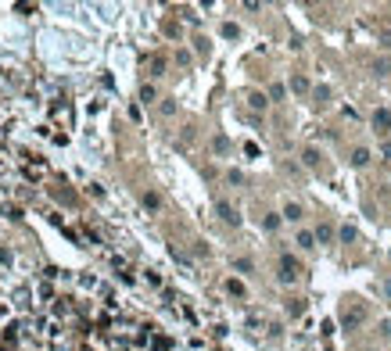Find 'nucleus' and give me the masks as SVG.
I'll list each match as a JSON object with an SVG mask.
<instances>
[{
	"mask_svg": "<svg viewBox=\"0 0 391 351\" xmlns=\"http://www.w3.org/2000/svg\"><path fill=\"white\" fill-rule=\"evenodd\" d=\"M215 211H219V219L226 226H241V211L230 205V201H215Z\"/></svg>",
	"mask_w": 391,
	"mask_h": 351,
	"instance_id": "1",
	"label": "nucleus"
},
{
	"mask_svg": "<svg viewBox=\"0 0 391 351\" xmlns=\"http://www.w3.org/2000/svg\"><path fill=\"white\" fill-rule=\"evenodd\" d=\"M298 272H302V269H298V262H294L291 255L280 258V283H294V280H298Z\"/></svg>",
	"mask_w": 391,
	"mask_h": 351,
	"instance_id": "2",
	"label": "nucleus"
},
{
	"mask_svg": "<svg viewBox=\"0 0 391 351\" xmlns=\"http://www.w3.org/2000/svg\"><path fill=\"white\" fill-rule=\"evenodd\" d=\"M374 129H377L380 136H388V133H391V112L377 108V112H374Z\"/></svg>",
	"mask_w": 391,
	"mask_h": 351,
	"instance_id": "3",
	"label": "nucleus"
},
{
	"mask_svg": "<svg viewBox=\"0 0 391 351\" xmlns=\"http://www.w3.org/2000/svg\"><path fill=\"white\" fill-rule=\"evenodd\" d=\"M344 326H359L362 319H366V308H362V304H356V308H344Z\"/></svg>",
	"mask_w": 391,
	"mask_h": 351,
	"instance_id": "4",
	"label": "nucleus"
},
{
	"mask_svg": "<svg viewBox=\"0 0 391 351\" xmlns=\"http://www.w3.org/2000/svg\"><path fill=\"white\" fill-rule=\"evenodd\" d=\"M302 165L305 169H316V165H320V151H316V147H305L302 151Z\"/></svg>",
	"mask_w": 391,
	"mask_h": 351,
	"instance_id": "5",
	"label": "nucleus"
},
{
	"mask_svg": "<svg viewBox=\"0 0 391 351\" xmlns=\"http://www.w3.org/2000/svg\"><path fill=\"white\" fill-rule=\"evenodd\" d=\"M366 161H370V151H366V147H356V151H352V165H356V169H362Z\"/></svg>",
	"mask_w": 391,
	"mask_h": 351,
	"instance_id": "6",
	"label": "nucleus"
},
{
	"mask_svg": "<svg viewBox=\"0 0 391 351\" xmlns=\"http://www.w3.org/2000/svg\"><path fill=\"white\" fill-rule=\"evenodd\" d=\"M248 104L255 108V112H262V108L269 104V97H266V94H259V90H255V94H248Z\"/></svg>",
	"mask_w": 391,
	"mask_h": 351,
	"instance_id": "7",
	"label": "nucleus"
},
{
	"mask_svg": "<svg viewBox=\"0 0 391 351\" xmlns=\"http://www.w3.org/2000/svg\"><path fill=\"white\" fill-rule=\"evenodd\" d=\"M291 90H294V94H305V90H309V79L294 72V76H291Z\"/></svg>",
	"mask_w": 391,
	"mask_h": 351,
	"instance_id": "8",
	"label": "nucleus"
},
{
	"mask_svg": "<svg viewBox=\"0 0 391 351\" xmlns=\"http://www.w3.org/2000/svg\"><path fill=\"white\" fill-rule=\"evenodd\" d=\"M330 237H334V229L326 226V223H323V226H316V240H320V244H330Z\"/></svg>",
	"mask_w": 391,
	"mask_h": 351,
	"instance_id": "9",
	"label": "nucleus"
},
{
	"mask_svg": "<svg viewBox=\"0 0 391 351\" xmlns=\"http://www.w3.org/2000/svg\"><path fill=\"white\" fill-rule=\"evenodd\" d=\"M212 151H215V154H226V151H230V140H226V136H215V140H212Z\"/></svg>",
	"mask_w": 391,
	"mask_h": 351,
	"instance_id": "10",
	"label": "nucleus"
},
{
	"mask_svg": "<svg viewBox=\"0 0 391 351\" xmlns=\"http://www.w3.org/2000/svg\"><path fill=\"white\" fill-rule=\"evenodd\" d=\"M284 219L298 223V219H302V205H287V208H284Z\"/></svg>",
	"mask_w": 391,
	"mask_h": 351,
	"instance_id": "11",
	"label": "nucleus"
},
{
	"mask_svg": "<svg viewBox=\"0 0 391 351\" xmlns=\"http://www.w3.org/2000/svg\"><path fill=\"white\" fill-rule=\"evenodd\" d=\"M298 247H316V233H298Z\"/></svg>",
	"mask_w": 391,
	"mask_h": 351,
	"instance_id": "12",
	"label": "nucleus"
},
{
	"mask_svg": "<svg viewBox=\"0 0 391 351\" xmlns=\"http://www.w3.org/2000/svg\"><path fill=\"white\" fill-rule=\"evenodd\" d=\"M237 32H241V29H237L233 22H226V25H223V36H226V40H237Z\"/></svg>",
	"mask_w": 391,
	"mask_h": 351,
	"instance_id": "13",
	"label": "nucleus"
},
{
	"mask_svg": "<svg viewBox=\"0 0 391 351\" xmlns=\"http://www.w3.org/2000/svg\"><path fill=\"white\" fill-rule=\"evenodd\" d=\"M233 269H237V272H251V258H237V262H233Z\"/></svg>",
	"mask_w": 391,
	"mask_h": 351,
	"instance_id": "14",
	"label": "nucleus"
},
{
	"mask_svg": "<svg viewBox=\"0 0 391 351\" xmlns=\"http://www.w3.org/2000/svg\"><path fill=\"white\" fill-rule=\"evenodd\" d=\"M226 290H230V294H237V298H244V283H237V280H230V283H226Z\"/></svg>",
	"mask_w": 391,
	"mask_h": 351,
	"instance_id": "15",
	"label": "nucleus"
},
{
	"mask_svg": "<svg viewBox=\"0 0 391 351\" xmlns=\"http://www.w3.org/2000/svg\"><path fill=\"white\" fill-rule=\"evenodd\" d=\"M154 97H158V94H154V86H144V90H140V100H144V104H151Z\"/></svg>",
	"mask_w": 391,
	"mask_h": 351,
	"instance_id": "16",
	"label": "nucleus"
},
{
	"mask_svg": "<svg viewBox=\"0 0 391 351\" xmlns=\"http://www.w3.org/2000/svg\"><path fill=\"white\" fill-rule=\"evenodd\" d=\"M162 201H158V193H144V208H158Z\"/></svg>",
	"mask_w": 391,
	"mask_h": 351,
	"instance_id": "17",
	"label": "nucleus"
},
{
	"mask_svg": "<svg viewBox=\"0 0 391 351\" xmlns=\"http://www.w3.org/2000/svg\"><path fill=\"white\" fill-rule=\"evenodd\" d=\"M341 240L348 244V240H356V226H341Z\"/></svg>",
	"mask_w": 391,
	"mask_h": 351,
	"instance_id": "18",
	"label": "nucleus"
},
{
	"mask_svg": "<svg viewBox=\"0 0 391 351\" xmlns=\"http://www.w3.org/2000/svg\"><path fill=\"white\" fill-rule=\"evenodd\" d=\"M269 97L280 100V97H284V86H280V82H273V86H269Z\"/></svg>",
	"mask_w": 391,
	"mask_h": 351,
	"instance_id": "19",
	"label": "nucleus"
},
{
	"mask_svg": "<svg viewBox=\"0 0 391 351\" xmlns=\"http://www.w3.org/2000/svg\"><path fill=\"white\" fill-rule=\"evenodd\" d=\"M176 112V100H162V115H172Z\"/></svg>",
	"mask_w": 391,
	"mask_h": 351,
	"instance_id": "20",
	"label": "nucleus"
},
{
	"mask_svg": "<svg viewBox=\"0 0 391 351\" xmlns=\"http://www.w3.org/2000/svg\"><path fill=\"white\" fill-rule=\"evenodd\" d=\"M326 97H330V90H326V86H316V100H320V104H323Z\"/></svg>",
	"mask_w": 391,
	"mask_h": 351,
	"instance_id": "21",
	"label": "nucleus"
},
{
	"mask_svg": "<svg viewBox=\"0 0 391 351\" xmlns=\"http://www.w3.org/2000/svg\"><path fill=\"white\" fill-rule=\"evenodd\" d=\"M280 226V215H266V229H277Z\"/></svg>",
	"mask_w": 391,
	"mask_h": 351,
	"instance_id": "22",
	"label": "nucleus"
},
{
	"mask_svg": "<svg viewBox=\"0 0 391 351\" xmlns=\"http://www.w3.org/2000/svg\"><path fill=\"white\" fill-rule=\"evenodd\" d=\"M380 334H384V337L391 340V322H384V326H380Z\"/></svg>",
	"mask_w": 391,
	"mask_h": 351,
	"instance_id": "23",
	"label": "nucleus"
},
{
	"mask_svg": "<svg viewBox=\"0 0 391 351\" xmlns=\"http://www.w3.org/2000/svg\"><path fill=\"white\" fill-rule=\"evenodd\" d=\"M384 158H391V144H384Z\"/></svg>",
	"mask_w": 391,
	"mask_h": 351,
	"instance_id": "24",
	"label": "nucleus"
},
{
	"mask_svg": "<svg viewBox=\"0 0 391 351\" xmlns=\"http://www.w3.org/2000/svg\"><path fill=\"white\" fill-rule=\"evenodd\" d=\"M388 287H391V276H388Z\"/></svg>",
	"mask_w": 391,
	"mask_h": 351,
	"instance_id": "25",
	"label": "nucleus"
}]
</instances>
